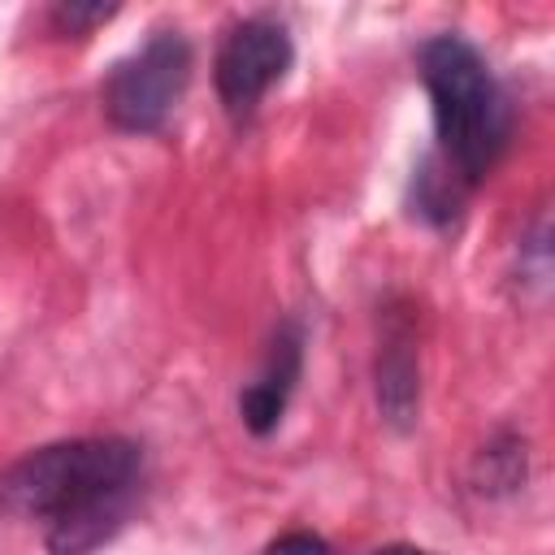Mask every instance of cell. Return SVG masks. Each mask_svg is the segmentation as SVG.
I'll use <instances>...</instances> for the list:
<instances>
[{"label":"cell","instance_id":"cell-1","mask_svg":"<svg viewBox=\"0 0 555 555\" xmlns=\"http://www.w3.org/2000/svg\"><path fill=\"white\" fill-rule=\"evenodd\" d=\"M139 473L130 438H69L22 455L0 477V503L48 520L52 555H82L126 520Z\"/></svg>","mask_w":555,"mask_h":555},{"label":"cell","instance_id":"cell-2","mask_svg":"<svg viewBox=\"0 0 555 555\" xmlns=\"http://www.w3.org/2000/svg\"><path fill=\"white\" fill-rule=\"evenodd\" d=\"M421 82L434 104L438 156L477 186L512 139V108L499 78L464 35H434L421 43Z\"/></svg>","mask_w":555,"mask_h":555},{"label":"cell","instance_id":"cell-3","mask_svg":"<svg viewBox=\"0 0 555 555\" xmlns=\"http://www.w3.org/2000/svg\"><path fill=\"white\" fill-rule=\"evenodd\" d=\"M191 43L178 30H156L139 52L113 65V74L100 87L104 113L126 134H152L169 121L178 108L186 82H191Z\"/></svg>","mask_w":555,"mask_h":555},{"label":"cell","instance_id":"cell-4","mask_svg":"<svg viewBox=\"0 0 555 555\" xmlns=\"http://www.w3.org/2000/svg\"><path fill=\"white\" fill-rule=\"evenodd\" d=\"M291 61H295V48H291V35L282 22H269V17L234 22L225 30V39L217 48V65H212L221 108L234 121H247L256 113V104L264 100V91L273 82H282Z\"/></svg>","mask_w":555,"mask_h":555},{"label":"cell","instance_id":"cell-5","mask_svg":"<svg viewBox=\"0 0 555 555\" xmlns=\"http://www.w3.org/2000/svg\"><path fill=\"white\" fill-rule=\"evenodd\" d=\"M299 373H304V334H299L295 321H286V325L273 334V343H269L264 369H260L256 382H247L243 395H238V416H243V425H247L256 438H264V434H273V429L282 425Z\"/></svg>","mask_w":555,"mask_h":555},{"label":"cell","instance_id":"cell-6","mask_svg":"<svg viewBox=\"0 0 555 555\" xmlns=\"http://www.w3.org/2000/svg\"><path fill=\"white\" fill-rule=\"evenodd\" d=\"M377 408L395 429H408L421 412V360L412 338V317H386L377 347Z\"/></svg>","mask_w":555,"mask_h":555},{"label":"cell","instance_id":"cell-7","mask_svg":"<svg viewBox=\"0 0 555 555\" xmlns=\"http://www.w3.org/2000/svg\"><path fill=\"white\" fill-rule=\"evenodd\" d=\"M464 191H468V182L434 152V156L421 165V173H416V212H421L425 221H434V225H447V221L460 212Z\"/></svg>","mask_w":555,"mask_h":555},{"label":"cell","instance_id":"cell-8","mask_svg":"<svg viewBox=\"0 0 555 555\" xmlns=\"http://www.w3.org/2000/svg\"><path fill=\"white\" fill-rule=\"evenodd\" d=\"M525 481V438L499 434L477 455V490L481 494H507Z\"/></svg>","mask_w":555,"mask_h":555},{"label":"cell","instance_id":"cell-9","mask_svg":"<svg viewBox=\"0 0 555 555\" xmlns=\"http://www.w3.org/2000/svg\"><path fill=\"white\" fill-rule=\"evenodd\" d=\"M117 13V4H56L52 9V26L65 35H87L91 26L108 22Z\"/></svg>","mask_w":555,"mask_h":555},{"label":"cell","instance_id":"cell-10","mask_svg":"<svg viewBox=\"0 0 555 555\" xmlns=\"http://www.w3.org/2000/svg\"><path fill=\"white\" fill-rule=\"evenodd\" d=\"M264 555H334V546L308 529H295V533H282L278 542H269Z\"/></svg>","mask_w":555,"mask_h":555},{"label":"cell","instance_id":"cell-11","mask_svg":"<svg viewBox=\"0 0 555 555\" xmlns=\"http://www.w3.org/2000/svg\"><path fill=\"white\" fill-rule=\"evenodd\" d=\"M369 555H429V551H421V546H403V542H395V546H377V551H369Z\"/></svg>","mask_w":555,"mask_h":555}]
</instances>
